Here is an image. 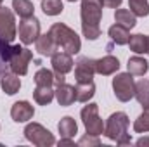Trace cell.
Listing matches in <instances>:
<instances>
[{"label": "cell", "mask_w": 149, "mask_h": 147, "mask_svg": "<svg viewBox=\"0 0 149 147\" xmlns=\"http://www.w3.org/2000/svg\"><path fill=\"white\" fill-rule=\"evenodd\" d=\"M102 0H81V31L87 40H97L101 37V19H102Z\"/></svg>", "instance_id": "obj_1"}, {"label": "cell", "mask_w": 149, "mask_h": 147, "mask_svg": "<svg viewBox=\"0 0 149 147\" xmlns=\"http://www.w3.org/2000/svg\"><path fill=\"white\" fill-rule=\"evenodd\" d=\"M128 116L123 111H116L108 118V121L104 123V135L114 140L118 146H128L132 142V137L128 133Z\"/></svg>", "instance_id": "obj_2"}, {"label": "cell", "mask_w": 149, "mask_h": 147, "mask_svg": "<svg viewBox=\"0 0 149 147\" xmlns=\"http://www.w3.org/2000/svg\"><path fill=\"white\" fill-rule=\"evenodd\" d=\"M52 33V37L56 40L57 47L63 49L64 52L68 54H78L80 49H81V42H80V37L76 35V31L71 30L70 26H66L64 23H54L49 30Z\"/></svg>", "instance_id": "obj_3"}, {"label": "cell", "mask_w": 149, "mask_h": 147, "mask_svg": "<svg viewBox=\"0 0 149 147\" xmlns=\"http://www.w3.org/2000/svg\"><path fill=\"white\" fill-rule=\"evenodd\" d=\"M113 92L120 102H128L135 95V80L130 73H118L113 78Z\"/></svg>", "instance_id": "obj_4"}, {"label": "cell", "mask_w": 149, "mask_h": 147, "mask_svg": "<svg viewBox=\"0 0 149 147\" xmlns=\"http://www.w3.org/2000/svg\"><path fill=\"white\" fill-rule=\"evenodd\" d=\"M24 137L28 142H31L33 146L38 147H50L56 144V137L54 133H50L43 125L40 123H28L24 128Z\"/></svg>", "instance_id": "obj_5"}, {"label": "cell", "mask_w": 149, "mask_h": 147, "mask_svg": "<svg viewBox=\"0 0 149 147\" xmlns=\"http://www.w3.org/2000/svg\"><path fill=\"white\" fill-rule=\"evenodd\" d=\"M80 116H81V121H83V126H85L87 133H90V135L104 133V121L99 116V106L97 104L88 102V106H85L81 109Z\"/></svg>", "instance_id": "obj_6"}, {"label": "cell", "mask_w": 149, "mask_h": 147, "mask_svg": "<svg viewBox=\"0 0 149 147\" xmlns=\"http://www.w3.org/2000/svg\"><path fill=\"white\" fill-rule=\"evenodd\" d=\"M31 59H33V54H31L30 49L16 45V49H14L10 59H9V69L12 73L19 74V76H24L28 73V66H30Z\"/></svg>", "instance_id": "obj_7"}, {"label": "cell", "mask_w": 149, "mask_h": 147, "mask_svg": "<svg viewBox=\"0 0 149 147\" xmlns=\"http://www.w3.org/2000/svg\"><path fill=\"white\" fill-rule=\"evenodd\" d=\"M16 35H17V28H16L14 12L9 7L0 5V38H3L5 42L12 43Z\"/></svg>", "instance_id": "obj_8"}, {"label": "cell", "mask_w": 149, "mask_h": 147, "mask_svg": "<svg viewBox=\"0 0 149 147\" xmlns=\"http://www.w3.org/2000/svg\"><path fill=\"white\" fill-rule=\"evenodd\" d=\"M17 35H19V40H21L24 45H31V43L37 42V38L40 37V21H38L35 16L24 17V19L19 23Z\"/></svg>", "instance_id": "obj_9"}, {"label": "cell", "mask_w": 149, "mask_h": 147, "mask_svg": "<svg viewBox=\"0 0 149 147\" xmlns=\"http://www.w3.org/2000/svg\"><path fill=\"white\" fill-rule=\"evenodd\" d=\"M95 74V59L81 55L74 62V80L76 81H92Z\"/></svg>", "instance_id": "obj_10"}, {"label": "cell", "mask_w": 149, "mask_h": 147, "mask_svg": "<svg viewBox=\"0 0 149 147\" xmlns=\"http://www.w3.org/2000/svg\"><path fill=\"white\" fill-rule=\"evenodd\" d=\"M35 116V107L28 102V101H19L14 102L10 107V118L16 123H26Z\"/></svg>", "instance_id": "obj_11"}, {"label": "cell", "mask_w": 149, "mask_h": 147, "mask_svg": "<svg viewBox=\"0 0 149 147\" xmlns=\"http://www.w3.org/2000/svg\"><path fill=\"white\" fill-rule=\"evenodd\" d=\"M73 57H71V54H68V52H61V50H57V52H54L52 54V69H54V73H61V74H68L71 69H73Z\"/></svg>", "instance_id": "obj_12"}, {"label": "cell", "mask_w": 149, "mask_h": 147, "mask_svg": "<svg viewBox=\"0 0 149 147\" xmlns=\"http://www.w3.org/2000/svg\"><path fill=\"white\" fill-rule=\"evenodd\" d=\"M35 47H37L38 54L40 55H45V57H52V54L59 50V47H57V43H56V40H54L50 31L40 35L37 38V42H35Z\"/></svg>", "instance_id": "obj_13"}, {"label": "cell", "mask_w": 149, "mask_h": 147, "mask_svg": "<svg viewBox=\"0 0 149 147\" xmlns=\"http://www.w3.org/2000/svg\"><path fill=\"white\" fill-rule=\"evenodd\" d=\"M120 69V61L118 57H114L111 54L104 55L102 59H95V73L102 74V76H109V74H114Z\"/></svg>", "instance_id": "obj_14"}, {"label": "cell", "mask_w": 149, "mask_h": 147, "mask_svg": "<svg viewBox=\"0 0 149 147\" xmlns=\"http://www.w3.org/2000/svg\"><path fill=\"white\" fill-rule=\"evenodd\" d=\"M56 99H57L59 106H63V107L71 106L76 101V90H74V87L73 85H68V83L57 85V88H56Z\"/></svg>", "instance_id": "obj_15"}, {"label": "cell", "mask_w": 149, "mask_h": 147, "mask_svg": "<svg viewBox=\"0 0 149 147\" xmlns=\"http://www.w3.org/2000/svg\"><path fill=\"white\" fill-rule=\"evenodd\" d=\"M0 87H2V90L7 95L17 94L19 88H21V78H19V74L12 73V71L10 73H3L2 78H0Z\"/></svg>", "instance_id": "obj_16"}, {"label": "cell", "mask_w": 149, "mask_h": 147, "mask_svg": "<svg viewBox=\"0 0 149 147\" xmlns=\"http://www.w3.org/2000/svg\"><path fill=\"white\" fill-rule=\"evenodd\" d=\"M56 97V90L49 85H37L33 90V99L40 106H49Z\"/></svg>", "instance_id": "obj_17"}, {"label": "cell", "mask_w": 149, "mask_h": 147, "mask_svg": "<svg viewBox=\"0 0 149 147\" xmlns=\"http://www.w3.org/2000/svg\"><path fill=\"white\" fill-rule=\"evenodd\" d=\"M76 101L78 102H88L95 95V85L94 81H76Z\"/></svg>", "instance_id": "obj_18"}, {"label": "cell", "mask_w": 149, "mask_h": 147, "mask_svg": "<svg viewBox=\"0 0 149 147\" xmlns=\"http://www.w3.org/2000/svg\"><path fill=\"white\" fill-rule=\"evenodd\" d=\"M127 69L130 74H135V76H144L149 71V62L144 57H139V55H134L128 59V64H127Z\"/></svg>", "instance_id": "obj_19"}, {"label": "cell", "mask_w": 149, "mask_h": 147, "mask_svg": "<svg viewBox=\"0 0 149 147\" xmlns=\"http://www.w3.org/2000/svg\"><path fill=\"white\" fill-rule=\"evenodd\" d=\"M57 130H59L61 137L73 139L74 135L78 133V125H76L74 118H71V116H64V118H61V121L57 123Z\"/></svg>", "instance_id": "obj_20"}, {"label": "cell", "mask_w": 149, "mask_h": 147, "mask_svg": "<svg viewBox=\"0 0 149 147\" xmlns=\"http://www.w3.org/2000/svg\"><path fill=\"white\" fill-rule=\"evenodd\" d=\"M108 35L111 37V40L116 45H127L128 38H130V30L116 23V24H113L111 28L108 30Z\"/></svg>", "instance_id": "obj_21"}, {"label": "cell", "mask_w": 149, "mask_h": 147, "mask_svg": "<svg viewBox=\"0 0 149 147\" xmlns=\"http://www.w3.org/2000/svg\"><path fill=\"white\" fill-rule=\"evenodd\" d=\"M114 21L118 23V24H121V26H125V28H128V30H132L135 24H137V19H135V14L130 10V9H116V12H114Z\"/></svg>", "instance_id": "obj_22"}, {"label": "cell", "mask_w": 149, "mask_h": 147, "mask_svg": "<svg viewBox=\"0 0 149 147\" xmlns=\"http://www.w3.org/2000/svg\"><path fill=\"white\" fill-rule=\"evenodd\" d=\"M12 9L21 19L35 16V5L30 0H12Z\"/></svg>", "instance_id": "obj_23"}, {"label": "cell", "mask_w": 149, "mask_h": 147, "mask_svg": "<svg viewBox=\"0 0 149 147\" xmlns=\"http://www.w3.org/2000/svg\"><path fill=\"white\" fill-rule=\"evenodd\" d=\"M134 97L137 99V102L142 107L149 106V80L142 78V80L135 81V95Z\"/></svg>", "instance_id": "obj_24"}, {"label": "cell", "mask_w": 149, "mask_h": 147, "mask_svg": "<svg viewBox=\"0 0 149 147\" xmlns=\"http://www.w3.org/2000/svg\"><path fill=\"white\" fill-rule=\"evenodd\" d=\"M128 47L134 54H148V37L137 33V35H130L128 38Z\"/></svg>", "instance_id": "obj_25"}, {"label": "cell", "mask_w": 149, "mask_h": 147, "mask_svg": "<svg viewBox=\"0 0 149 147\" xmlns=\"http://www.w3.org/2000/svg\"><path fill=\"white\" fill-rule=\"evenodd\" d=\"M42 10L45 16H59L64 10L61 0H42Z\"/></svg>", "instance_id": "obj_26"}, {"label": "cell", "mask_w": 149, "mask_h": 147, "mask_svg": "<svg viewBox=\"0 0 149 147\" xmlns=\"http://www.w3.org/2000/svg\"><path fill=\"white\" fill-rule=\"evenodd\" d=\"M134 132L135 133H148L149 132V106L139 114V118L134 121Z\"/></svg>", "instance_id": "obj_27"}, {"label": "cell", "mask_w": 149, "mask_h": 147, "mask_svg": "<svg viewBox=\"0 0 149 147\" xmlns=\"http://www.w3.org/2000/svg\"><path fill=\"white\" fill-rule=\"evenodd\" d=\"M128 9L135 14V17H146V16H149L148 0H128Z\"/></svg>", "instance_id": "obj_28"}, {"label": "cell", "mask_w": 149, "mask_h": 147, "mask_svg": "<svg viewBox=\"0 0 149 147\" xmlns=\"http://www.w3.org/2000/svg\"><path fill=\"white\" fill-rule=\"evenodd\" d=\"M35 83L37 85H49V87H52L56 83V76H54V73L50 69L40 68L37 73H35Z\"/></svg>", "instance_id": "obj_29"}, {"label": "cell", "mask_w": 149, "mask_h": 147, "mask_svg": "<svg viewBox=\"0 0 149 147\" xmlns=\"http://www.w3.org/2000/svg\"><path fill=\"white\" fill-rule=\"evenodd\" d=\"M78 146H101V140H99V135H90V133H87V135H83L80 140H78Z\"/></svg>", "instance_id": "obj_30"}, {"label": "cell", "mask_w": 149, "mask_h": 147, "mask_svg": "<svg viewBox=\"0 0 149 147\" xmlns=\"http://www.w3.org/2000/svg\"><path fill=\"white\" fill-rule=\"evenodd\" d=\"M121 2H123V0H102L104 7H109V9H118V7L121 5Z\"/></svg>", "instance_id": "obj_31"}, {"label": "cell", "mask_w": 149, "mask_h": 147, "mask_svg": "<svg viewBox=\"0 0 149 147\" xmlns=\"http://www.w3.org/2000/svg\"><path fill=\"white\" fill-rule=\"evenodd\" d=\"M57 146H74V140L73 139H68V137H61V140L57 142Z\"/></svg>", "instance_id": "obj_32"}, {"label": "cell", "mask_w": 149, "mask_h": 147, "mask_svg": "<svg viewBox=\"0 0 149 147\" xmlns=\"http://www.w3.org/2000/svg\"><path fill=\"white\" fill-rule=\"evenodd\" d=\"M139 147H142V146H149V137H142V139H139L137 142H135Z\"/></svg>", "instance_id": "obj_33"}, {"label": "cell", "mask_w": 149, "mask_h": 147, "mask_svg": "<svg viewBox=\"0 0 149 147\" xmlns=\"http://www.w3.org/2000/svg\"><path fill=\"white\" fill-rule=\"evenodd\" d=\"M148 54H149V37H148Z\"/></svg>", "instance_id": "obj_34"}, {"label": "cell", "mask_w": 149, "mask_h": 147, "mask_svg": "<svg viewBox=\"0 0 149 147\" xmlns=\"http://www.w3.org/2000/svg\"><path fill=\"white\" fill-rule=\"evenodd\" d=\"M68 2H76V0H68Z\"/></svg>", "instance_id": "obj_35"}, {"label": "cell", "mask_w": 149, "mask_h": 147, "mask_svg": "<svg viewBox=\"0 0 149 147\" xmlns=\"http://www.w3.org/2000/svg\"><path fill=\"white\" fill-rule=\"evenodd\" d=\"M2 2H3V0H0V5H2Z\"/></svg>", "instance_id": "obj_36"}]
</instances>
